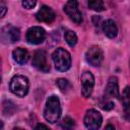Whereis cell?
<instances>
[{"instance_id":"6da1fadb","label":"cell","mask_w":130,"mask_h":130,"mask_svg":"<svg viewBox=\"0 0 130 130\" xmlns=\"http://www.w3.org/2000/svg\"><path fill=\"white\" fill-rule=\"evenodd\" d=\"M61 116V104L60 100L56 95L48 98L44 110V117L49 123H56Z\"/></svg>"},{"instance_id":"7a4b0ae2","label":"cell","mask_w":130,"mask_h":130,"mask_svg":"<svg viewBox=\"0 0 130 130\" xmlns=\"http://www.w3.org/2000/svg\"><path fill=\"white\" fill-rule=\"evenodd\" d=\"M52 59L58 71H66L71 66V56L69 52L63 48H57L52 54Z\"/></svg>"},{"instance_id":"3957f363","label":"cell","mask_w":130,"mask_h":130,"mask_svg":"<svg viewBox=\"0 0 130 130\" xmlns=\"http://www.w3.org/2000/svg\"><path fill=\"white\" fill-rule=\"evenodd\" d=\"M9 88H10V91L17 96L22 98L26 95L28 92V88H29V82H28L27 77L23 75L13 76L10 80Z\"/></svg>"},{"instance_id":"277c9868","label":"cell","mask_w":130,"mask_h":130,"mask_svg":"<svg viewBox=\"0 0 130 130\" xmlns=\"http://www.w3.org/2000/svg\"><path fill=\"white\" fill-rule=\"evenodd\" d=\"M103 122V117L100 112L94 109H90L84 116V125L88 130H98Z\"/></svg>"},{"instance_id":"5b68a950","label":"cell","mask_w":130,"mask_h":130,"mask_svg":"<svg viewBox=\"0 0 130 130\" xmlns=\"http://www.w3.org/2000/svg\"><path fill=\"white\" fill-rule=\"evenodd\" d=\"M81 94L84 98L90 96L93 86H94V77L90 71H85L82 73L81 78Z\"/></svg>"},{"instance_id":"8992f818","label":"cell","mask_w":130,"mask_h":130,"mask_svg":"<svg viewBox=\"0 0 130 130\" xmlns=\"http://www.w3.org/2000/svg\"><path fill=\"white\" fill-rule=\"evenodd\" d=\"M86 61L92 66H100L104 60V53L98 46H91L85 53Z\"/></svg>"},{"instance_id":"52a82bcc","label":"cell","mask_w":130,"mask_h":130,"mask_svg":"<svg viewBox=\"0 0 130 130\" xmlns=\"http://www.w3.org/2000/svg\"><path fill=\"white\" fill-rule=\"evenodd\" d=\"M46 39V31L41 26H32L26 32V41L31 45H39Z\"/></svg>"},{"instance_id":"ba28073f","label":"cell","mask_w":130,"mask_h":130,"mask_svg":"<svg viewBox=\"0 0 130 130\" xmlns=\"http://www.w3.org/2000/svg\"><path fill=\"white\" fill-rule=\"evenodd\" d=\"M32 65L42 72H48L50 70V65L47 60V54L44 50H38L37 52H35L32 57Z\"/></svg>"},{"instance_id":"9c48e42d","label":"cell","mask_w":130,"mask_h":130,"mask_svg":"<svg viewBox=\"0 0 130 130\" xmlns=\"http://www.w3.org/2000/svg\"><path fill=\"white\" fill-rule=\"evenodd\" d=\"M64 11L65 13L75 22V23H81L82 22V14L78 9V2L77 1H68L64 5Z\"/></svg>"},{"instance_id":"30bf717a","label":"cell","mask_w":130,"mask_h":130,"mask_svg":"<svg viewBox=\"0 0 130 130\" xmlns=\"http://www.w3.org/2000/svg\"><path fill=\"white\" fill-rule=\"evenodd\" d=\"M55 16L56 15H55L54 10L51 7L46 6V5L42 6L40 8V10L37 12V15H36V17L39 21L47 22V23H51L55 19Z\"/></svg>"},{"instance_id":"8fae6325","label":"cell","mask_w":130,"mask_h":130,"mask_svg":"<svg viewBox=\"0 0 130 130\" xmlns=\"http://www.w3.org/2000/svg\"><path fill=\"white\" fill-rule=\"evenodd\" d=\"M106 91L109 95H111L112 98H119V83H118V78L116 76H111L108 80L107 83V87H106Z\"/></svg>"},{"instance_id":"7c38bea8","label":"cell","mask_w":130,"mask_h":130,"mask_svg":"<svg viewBox=\"0 0 130 130\" xmlns=\"http://www.w3.org/2000/svg\"><path fill=\"white\" fill-rule=\"evenodd\" d=\"M103 30L105 32V35L110 38V39H113L117 36L118 34V28H117V25L115 23L114 20L112 19H108L106 21H104L103 23Z\"/></svg>"},{"instance_id":"4fadbf2b","label":"cell","mask_w":130,"mask_h":130,"mask_svg":"<svg viewBox=\"0 0 130 130\" xmlns=\"http://www.w3.org/2000/svg\"><path fill=\"white\" fill-rule=\"evenodd\" d=\"M12 57L14 59V61L20 65L24 64L27 59H28V53L25 49L23 48H16L13 52H12Z\"/></svg>"},{"instance_id":"5bb4252c","label":"cell","mask_w":130,"mask_h":130,"mask_svg":"<svg viewBox=\"0 0 130 130\" xmlns=\"http://www.w3.org/2000/svg\"><path fill=\"white\" fill-rule=\"evenodd\" d=\"M7 38H8V40L11 43L17 42L20 39V31H19V29L17 27H15V26H10L8 28V31H7Z\"/></svg>"},{"instance_id":"9a60e30c","label":"cell","mask_w":130,"mask_h":130,"mask_svg":"<svg viewBox=\"0 0 130 130\" xmlns=\"http://www.w3.org/2000/svg\"><path fill=\"white\" fill-rule=\"evenodd\" d=\"M122 105L125 111L130 109V87L126 86L122 92Z\"/></svg>"},{"instance_id":"2e32d148","label":"cell","mask_w":130,"mask_h":130,"mask_svg":"<svg viewBox=\"0 0 130 130\" xmlns=\"http://www.w3.org/2000/svg\"><path fill=\"white\" fill-rule=\"evenodd\" d=\"M60 126L63 130H73V128L75 127V122L72 118L70 117H65L62 119Z\"/></svg>"},{"instance_id":"e0dca14e","label":"cell","mask_w":130,"mask_h":130,"mask_svg":"<svg viewBox=\"0 0 130 130\" xmlns=\"http://www.w3.org/2000/svg\"><path fill=\"white\" fill-rule=\"evenodd\" d=\"M65 41L70 47H74L77 44V36L73 30H67L65 32Z\"/></svg>"},{"instance_id":"ac0fdd59","label":"cell","mask_w":130,"mask_h":130,"mask_svg":"<svg viewBox=\"0 0 130 130\" xmlns=\"http://www.w3.org/2000/svg\"><path fill=\"white\" fill-rule=\"evenodd\" d=\"M88 7L94 11H103L105 10V5L104 2L101 0H92L88 1Z\"/></svg>"},{"instance_id":"d6986e66","label":"cell","mask_w":130,"mask_h":130,"mask_svg":"<svg viewBox=\"0 0 130 130\" xmlns=\"http://www.w3.org/2000/svg\"><path fill=\"white\" fill-rule=\"evenodd\" d=\"M56 85L59 87V89L61 91H67L71 87L70 82L67 79H65V78H59V79H57L56 80Z\"/></svg>"},{"instance_id":"ffe728a7","label":"cell","mask_w":130,"mask_h":130,"mask_svg":"<svg viewBox=\"0 0 130 130\" xmlns=\"http://www.w3.org/2000/svg\"><path fill=\"white\" fill-rule=\"evenodd\" d=\"M21 4H22V6H23L24 8H26V9H30V8L35 7V5H36V1H34V0H24V1L21 2Z\"/></svg>"},{"instance_id":"44dd1931","label":"cell","mask_w":130,"mask_h":130,"mask_svg":"<svg viewBox=\"0 0 130 130\" xmlns=\"http://www.w3.org/2000/svg\"><path fill=\"white\" fill-rule=\"evenodd\" d=\"M101 107H102V109L108 111V110H111V109L114 108V103L111 102V101H105L104 103L101 104Z\"/></svg>"},{"instance_id":"7402d4cb","label":"cell","mask_w":130,"mask_h":130,"mask_svg":"<svg viewBox=\"0 0 130 130\" xmlns=\"http://www.w3.org/2000/svg\"><path fill=\"white\" fill-rule=\"evenodd\" d=\"M0 9H1L0 17H4V15H5V13H6V10H7V8H6L5 4H4V2H1V3H0Z\"/></svg>"},{"instance_id":"603a6c76","label":"cell","mask_w":130,"mask_h":130,"mask_svg":"<svg viewBox=\"0 0 130 130\" xmlns=\"http://www.w3.org/2000/svg\"><path fill=\"white\" fill-rule=\"evenodd\" d=\"M34 130H50L49 129V127L47 126V125H45V124H38L36 127H35V129Z\"/></svg>"},{"instance_id":"cb8c5ba5","label":"cell","mask_w":130,"mask_h":130,"mask_svg":"<svg viewBox=\"0 0 130 130\" xmlns=\"http://www.w3.org/2000/svg\"><path fill=\"white\" fill-rule=\"evenodd\" d=\"M104 130H115V127H114L112 124H108V125L105 127Z\"/></svg>"},{"instance_id":"d4e9b609","label":"cell","mask_w":130,"mask_h":130,"mask_svg":"<svg viewBox=\"0 0 130 130\" xmlns=\"http://www.w3.org/2000/svg\"><path fill=\"white\" fill-rule=\"evenodd\" d=\"M13 130H24L22 128H19V127H16V128H13Z\"/></svg>"}]
</instances>
